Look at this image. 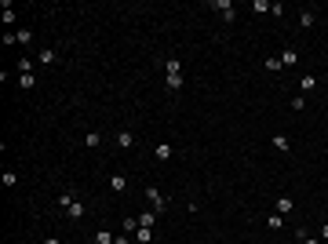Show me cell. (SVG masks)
Returning a JSON list of instances; mask_svg holds the SVG:
<instances>
[{
    "instance_id": "6da1fadb",
    "label": "cell",
    "mask_w": 328,
    "mask_h": 244,
    "mask_svg": "<svg viewBox=\"0 0 328 244\" xmlns=\"http://www.w3.org/2000/svg\"><path fill=\"white\" fill-rule=\"evenodd\" d=\"M146 201H149V208H153L157 215L168 208V197L161 193V186H146Z\"/></svg>"
},
{
    "instance_id": "7a4b0ae2",
    "label": "cell",
    "mask_w": 328,
    "mask_h": 244,
    "mask_svg": "<svg viewBox=\"0 0 328 244\" xmlns=\"http://www.w3.org/2000/svg\"><path fill=\"white\" fill-rule=\"evenodd\" d=\"M113 142H117L120 149H131V146H135V131H131V128H120L117 135H113Z\"/></svg>"
},
{
    "instance_id": "3957f363",
    "label": "cell",
    "mask_w": 328,
    "mask_h": 244,
    "mask_svg": "<svg viewBox=\"0 0 328 244\" xmlns=\"http://www.w3.org/2000/svg\"><path fill=\"white\" fill-rule=\"evenodd\" d=\"M215 11H219L222 15V22H233V15H237V11H233V4H230V0H215Z\"/></svg>"
},
{
    "instance_id": "277c9868",
    "label": "cell",
    "mask_w": 328,
    "mask_h": 244,
    "mask_svg": "<svg viewBox=\"0 0 328 244\" xmlns=\"http://www.w3.org/2000/svg\"><path fill=\"white\" fill-rule=\"evenodd\" d=\"M299 26H303V30H314L317 26V11L314 7H303V11H299Z\"/></svg>"
},
{
    "instance_id": "5b68a950",
    "label": "cell",
    "mask_w": 328,
    "mask_h": 244,
    "mask_svg": "<svg viewBox=\"0 0 328 244\" xmlns=\"http://www.w3.org/2000/svg\"><path fill=\"white\" fill-rule=\"evenodd\" d=\"M274 211H277V215H292V211H295V201H292V197H288V193H285V197H277Z\"/></svg>"
},
{
    "instance_id": "8992f818",
    "label": "cell",
    "mask_w": 328,
    "mask_h": 244,
    "mask_svg": "<svg viewBox=\"0 0 328 244\" xmlns=\"http://www.w3.org/2000/svg\"><path fill=\"white\" fill-rule=\"evenodd\" d=\"M84 211H88V208H84V201H73L70 208H66V219H70V222H80Z\"/></svg>"
},
{
    "instance_id": "52a82bcc",
    "label": "cell",
    "mask_w": 328,
    "mask_h": 244,
    "mask_svg": "<svg viewBox=\"0 0 328 244\" xmlns=\"http://www.w3.org/2000/svg\"><path fill=\"white\" fill-rule=\"evenodd\" d=\"M314 88H317V77L314 73H303V77H299V95H310Z\"/></svg>"
},
{
    "instance_id": "ba28073f",
    "label": "cell",
    "mask_w": 328,
    "mask_h": 244,
    "mask_svg": "<svg viewBox=\"0 0 328 244\" xmlns=\"http://www.w3.org/2000/svg\"><path fill=\"white\" fill-rule=\"evenodd\" d=\"M36 62H40V66H55V62H59V51H55V48H40Z\"/></svg>"
},
{
    "instance_id": "9c48e42d",
    "label": "cell",
    "mask_w": 328,
    "mask_h": 244,
    "mask_svg": "<svg viewBox=\"0 0 328 244\" xmlns=\"http://www.w3.org/2000/svg\"><path fill=\"white\" fill-rule=\"evenodd\" d=\"M153 157H157L161 164H164V161H172V142H161V146L153 149Z\"/></svg>"
},
{
    "instance_id": "30bf717a",
    "label": "cell",
    "mask_w": 328,
    "mask_h": 244,
    "mask_svg": "<svg viewBox=\"0 0 328 244\" xmlns=\"http://www.w3.org/2000/svg\"><path fill=\"white\" fill-rule=\"evenodd\" d=\"M164 88H168V91L175 95V91L182 88V73H172V77H164Z\"/></svg>"
},
{
    "instance_id": "8fae6325",
    "label": "cell",
    "mask_w": 328,
    "mask_h": 244,
    "mask_svg": "<svg viewBox=\"0 0 328 244\" xmlns=\"http://www.w3.org/2000/svg\"><path fill=\"white\" fill-rule=\"evenodd\" d=\"M135 241L139 244H149V241H153V226H139L135 230Z\"/></svg>"
},
{
    "instance_id": "7c38bea8",
    "label": "cell",
    "mask_w": 328,
    "mask_h": 244,
    "mask_svg": "<svg viewBox=\"0 0 328 244\" xmlns=\"http://www.w3.org/2000/svg\"><path fill=\"white\" fill-rule=\"evenodd\" d=\"M18 84H22V91L36 88V73H18Z\"/></svg>"
},
{
    "instance_id": "4fadbf2b",
    "label": "cell",
    "mask_w": 328,
    "mask_h": 244,
    "mask_svg": "<svg viewBox=\"0 0 328 244\" xmlns=\"http://www.w3.org/2000/svg\"><path fill=\"white\" fill-rule=\"evenodd\" d=\"M84 146L99 149V146H102V131H88V135H84Z\"/></svg>"
},
{
    "instance_id": "5bb4252c",
    "label": "cell",
    "mask_w": 328,
    "mask_h": 244,
    "mask_svg": "<svg viewBox=\"0 0 328 244\" xmlns=\"http://www.w3.org/2000/svg\"><path fill=\"white\" fill-rule=\"evenodd\" d=\"M15 44H18V48H22V44H33V30H26V26H22V30L15 33Z\"/></svg>"
},
{
    "instance_id": "9a60e30c",
    "label": "cell",
    "mask_w": 328,
    "mask_h": 244,
    "mask_svg": "<svg viewBox=\"0 0 328 244\" xmlns=\"http://www.w3.org/2000/svg\"><path fill=\"white\" fill-rule=\"evenodd\" d=\"M270 142H274V149H281V153H288V149H292V142H288V135H274Z\"/></svg>"
},
{
    "instance_id": "2e32d148",
    "label": "cell",
    "mask_w": 328,
    "mask_h": 244,
    "mask_svg": "<svg viewBox=\"0 0 328 244\" xmlns=\"http://www.w3.org/2000/svg\"><path fill=\"white\" fill-rule=\"evenodd\" d=\"M281 62H285V66H295V62H299V51H295V48H285V51H281Z\"/></svg>"
},
{
    "instance_id": "e0dca14e",
    "label": "cell",
    "mask_w": 328,
    "mask_h": 244,
    "mask_svg": "<svg viewBox=\"0 0 328 244\" xmlns=\"http://www.w3.org/2000/svg\"><path fill=\"white\" fill-rule=\"evenodd\" d=\"M124 175H109V190H113V193H124Z\"/></svg>"
},
{
    "instance_id": "ac0fdd59",
    "label": "cell",
    "mask_w": 328,
    "mask_h": 244,
    "mask_svg": "<svg viewBox=\"0 0 328 244\" xmlns=\"http://www.w3.org/2000/svg\"><path fill=\"white\" fill-rule=\"evenodd\" d=\"M266 226H270V230L277 233L281 226H285V215H277V211H274V215H266Z\"/></svg>"
},
{
    "instance_id": "d6986e66",
    "label": "cell",
    "mask_w": 328,
    "mask_h": 244,
    "mask_svg": "<svg viewBox=\"0 0 328 244\" xmlns=\"http://www.w3.org/2000/svg\"><path fill=\"white\" fill-rule=\"evenodd\" d=\"M172 73H182V62L179 59H168L164 62V77H172Z\"/></svg>"
},
{
    "instance_id": "ffe728a7",
    "label": "cell",
    "mask_w": 328,
    "mask_h": 244,
    "mask_svg": "<svg viewBox=\"0 0 328 244\" xmlns=\"http://www.w3.org/2000/svg\"><path fill=\"white\" fill-rule=\"evenodd\" d=\"M73 201H77V193H73V190H66V193H59V208H62V211L70 208Z\"/></svg>"
},
{
    "instance_id": "44dd1931",
    "label": "cell",
    "mask_w": 328,
    "mask_h": 244,
    "mask_svg": "<svg viewBox=\"0 0 328 244\" xmlns=\"http://www.w3.org/2000/svg\"><path fill=\"white\" fill-rule=\"evenodd\" d=\"M0 18H4V26H15V7L7 4V0H4V11H0Z\"/></svg>"
},
{
    "instance_id": "7402d4cb",
    "label": "cell",
    "mask_w": 328,
    "mask_h": 244,
    "mask_svg": "<svg viewBox=\"0 0 328 244\" xmlns=\"http://www.w3.org/2000/svg\"><path fill=\"white\" fill-rule=\"evenodd\" d=\"M295 237H299V244H325L321 237H314V233H306V230H299Z\"/></svg>"
},
{
    "instance_id": "603a6c76",
    "label": "cell",
    "mask_w": 328,
    "mask_h": 244,
    "mask_svg": "<svg viewBox=\"0 0 328 244\" xmlns=\"http://www.w3.org/2000/svg\"><path fill=\"white\" fill-rule=\"evenodd\" d=\"M117 241V233H109V230H99L95 233V244H113Z\"/></svg>"
},
{
    "instance_id": "cb8c5ba5",
    "label": "cell",
    "mask_w": 328,
    "mask_h": 244,
    "mask_svg": "<svg viewBox=\"0 0 328 244\" xmlns=\"http://www.w3.org/2000/svg\"><path fill=\"white\" fill-rule=\"evenodd\" d=\"M135 219H139V226H153V219H157V211H153V208H149V211H143V215H135Z\"/></svg>"
},
{
    "instance_id": "d4e9b609",
    "label": "cell",
    "mask_w": 328,
    "mask_h": 244,
    "mask_svg": "<svg viewBox=\"0 0 328 244\" xmlns=\"http://www.w3.org/2000/svg\"><path fill=\"white\" fill-rule=\"evenodd\" d=\"M266 70H270V73H277V70H285V62H281L277 55H266Z\"/></svg>"
},
{
    "instance_id": "484cf974",
    "label": "cell",
    "mask_w": 328,
    "mask_h": 244,
    "mask_svg": "<svg viewBox=\"0 0 328 244\" xmlns=\"http://www.w3.org/2000/svg\"><path fill=\"white\" fill-rule=\"evenodd\" d=\"M15 70H18V73H33V59H18Z\"/></svg>"
},
{
    "instance_id": "4316f807",
    "label": "cell",
    "mask_w": 328,
    "mask_h": 244,
    "mask_svg": "<svg viewBox=\"0 0 328 244\" xmlns=\"http://www.w3.org/2000/svg\"><path fill=\"white\" fill-rule=\"evenodd\" d=\"M292 109H295V113H303V109H306V95H295L292 99Z\"/></svg>"
},
{
    "instance_id": "83f0119b",
    "label": "cell",
    "mask_w": 328,
    "mask_h": 244,
    "mask_svg": "<svg viewBox=\"0 0 328 244\" xmlns=\"http://www.w3.org/2000/svg\"><path fill=\"white\" fill-rule=\"evenodd\" d=\"M270 15L281 18V15H285V4H281V0H274V4H270Z\"/></svg>"
},
{
    "instance_id": "f1b7e54d",
    "label": "cell",
    "mask_w": 328,
    "mask_h": 244,
    "mask_svg": "<svg viewBox=\"0 0 328 244\" xmlns=\"http://www.w3.org/2000/svg\"><path fill=\"white\" fill-rule=\"evenodd\" d=\"M0 182H4V186H15L18 175H15V172H4V175H0Z\"/></svg>"
},
{
    "instance_id": "f546056e",
    "label": "cell",
    "mask_w": 328,
    "mask_h": 244,
    "mask_svg": "<svg viewBox=\"0 0 328 244\" xmlns=\"http://www.w3.org/2000/svg\"><path fill=\"white\" fill-rule=\"evenodd\" d=\"M113 244H135V241H131V233H117V241Z\"/></svg>"
},
{
    "instance_id": "4dcf8cb0",
    "label": "cell",
    "mask_w": 328,
    "mask_h": 244,
    "mask_svg": "<svg viewBox=\"0 0 328 244\" xmlns=\"http://www.w3.org/2000/svg\"><path fill=\"white\" fill-rule=\"evenodd\" d=\"M317 237H321V241L328 244V222H321V230H317Z\"/></svg>"
},
{
    "instance_id": "1f68e13d",
    "label": "cell",
    "mask_w": 328,
    "mask_h": 244,
    "mask_svg": "<svg viewBox=\"0 0 328 244\" xmlns=\"http://www.w3.org/2000/svg\"><path fill=\"white\" fill-rule=\"evenodd\" d=\"M44 244H62L59 237H44Z\"/></svg>"
},
{
    "instance_id": "d6a6232c",
    "label": "cell",
    "mask_w": 328,
    "mask_h": 244,
    "mask_svg": "<svg viewBox=\"0 0 328 244\" xmlns=\"http://www.w3.org/2000/svg\"><path fill=\"white\" fill-rule=\"evenodd\" d=\"M208 244H215V241H208Z\"/></svg>"
}]
</instances>
